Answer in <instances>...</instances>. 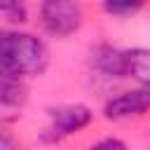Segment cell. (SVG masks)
<instances>
[{"label": "cell", "mask_w": 150, "mask_h": 150, "mask_svg": "<svg viewBox=\"0 0 150 150\" xmlns=\"http://www.w3.org/2000/svg\"><path fill=\"white\" fill-rule=\"evenodd\" d=\"M49 66L47 45L23 30H0V68L19 80L42 75Z\"/></svg>", "instance_id": "cell-1"}, {"label": "cell", "mask_w": 150, "mask_h": 150, "mask_svg": "<svg viewBox=\"0 0 150 150\" xmlns=\"http://www.w3.org/2000/svg\"><path fill=\"white\" fill-rule=\"evenodd\" d=\"M91 122V110L82 103H66L49 110V124L40 134L42 143H59L77 131H82Z\"/></svg>", "instance_id": "cell-2"}, {"label": "cell", "mask_w": 150, "mask_h": 150, "mask_svg": "<svg viewBox=\"0 0 150 150\" xmlns=\"http://www.w3.org/2000/svg\"><path fill=\"white\" fill-rule=\"evenodd\" d=\"M40 21L47 33L56 38H66L75 33L82 23V7L68 0H49L40 5Z\"/></svg>", "instance_id": "cell-3"}, {"label": "cell", "mask_w": 150, "mask_h": 150, "mask_svg": "<svg viewBox=\"0 0 150 150\" xmlns=\"http://www.w3.org/2000/svg\"><path fill=\"white\" fill-rule=\"evenodd\" d=\"M150 110V89H131L115 98H110L103 108V115L108 120H127L134 115H143Z\"/></svg>", "instance_id": "cell-4"}, {"label": "cell", "mask_w": 150, "mask_h": 150, "mask_svg": "<svg viewBox=\"0 0 150 150\" xmlns=\"http://www.w3.org/2000/svg\"><path fill=\"white\" fill-rule=\"evenodd\" d=\"M26 105V87L23 80L5 73L0 68V122L16 120Z\"/></svg>", "instance_id": "cell-5"}, {"label": "cell", "mask_w": 150, "mask_h": 150, "mask_svg": "<svg viewBox=\"0 0 150 150\" xmlns=\"http://www.w3.org/2000/svg\"><path fill=\"white\" fill-rule=\"evenodd\" d=\"M122 73L124 77H134L143 89H150V49H122Z\"/></svg>", "instance_id": "cell-6"}, {"label": "cell", "mask_w": 150, "mask_h": 150, "mask_svg": "<svg viewBox=\"0 0 150 150\" xmlns=\"http://www.w3.org/2000/svg\"><path fill=\"white\" fill-rule=\"evenodd\" d=\"M94 66L108 77H124V73H122V49H115V47L96 49Z\"/></svg>", "instance_id": "cell-7"}, {"label": "cell", "mask_w": 150, "mask_h": 150, "mask_svg": "<svg viewBox=\"0 0 150 150\" xmlns=\"http://www.w3.org/2000/svg\"><path fill=\"white\" fill-rule=\"evenodd\" d=\"M103 9L108 14H115V16H127V14H134V12L143 9V2H105Z\"/></svg>", "instance_id": "cell-8"}, {"label": "cell", "mask_w": 150, "mask_h": 150, "mask_svg": "<svg viewBox=\"0 0 150 150\" xmlns=\"http://www.w3.org/2000/svg\"><path fill=\"white\" fill-rule=\"evenodd\" d=\"M87 150H129V148H127V143L120 141V138H101V141H96L94 145H89Z\"/></svg>", "instance_id": "cell-9"}, {"label": "cell", "mask_w": 150, "mask_h": 150, "mask_svg": "<svg viewBox=\"0 0 150 150\" xmlns=\"http://www.w3.org/2000/svg\"><path fill=\"white\" fill-rule=\"evenodd\" d=\"M0 150H19L16 148V143H14V138L0 127Z\"/></svg>", "instance_id": "cell-10"}]
</instances>
